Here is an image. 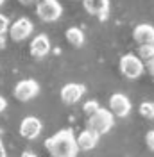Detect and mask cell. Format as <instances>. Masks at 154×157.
<instances>
[{"instance_id": "cell-1", "label": "cell", "mask_w": 154, "mask_h": 157, "mask_svg": "<svg viewBox=\"0 0 154 157\" xmlns=\"http://www.w3.org/2000/svg\"><path fill=\"white\" fill-rule=\"evenodd\" d=\"M45 147L52 157H77L79 152L75 136L70 128H63L52 137H48L45 141Z\"/></svg>"}, {"instance_id": "cell-2", "label": "cell", "mask_w": 154, "mask_h": 157, "mask_svg": "<svg viewBox=\"0 0 154 157\" xmlns=\"http://www.w3.org/2000/svg\"><path fill=\"white\" fill-rule=\"evenodd\" d=\"M113 127V114L107 109H99L93 116L88 118V128L93 130L95 134H106L109 132V128Z\"/></svg>"}, {"instance_id": "cell-3", "label": "cell", "mask_w": 154, "mask_h": 157, "mask_svg": "<svg viewBox=\"0 0 154 157\" xmlns=\"http://www.w3.org/2000/svg\"><path fill=\"white\" fill-rule=\"evenodd\" d=\"M144 70H145V66L138 56H133V54L122 56V59H120V71H122L124 77L135 80V78L142 77Z\"/></svg>"}, {"instance_id": "cell-4", "label": "cell", "mask_w": 154, "mask_h": 157, "mask_svg": "<svg viewBox=\"0 0 154 157\" xmlns=\"http://www.w3.org/2000/svg\"><path fill=\"white\" fill-rule=\"evenodd\" d=\"M61 13H63V7L58 0H45L38 4V9H36L38 18L43 21H56L61 18Z\"/></svg>"}, {"instance_id": "cell-5", "label": "cell", "mask_w": 154, "mask_h": 157, "mask_svg": "<svg viewBox=\"0 0 154 157\" xmlns=\"http://www.w3.org/2000/svg\"><path fill=\"white\" fill-rule=\"evenodd\" d=\"M39 93V84L32 78H25V80H20L18 84L14 86V97L20 102H27L32 100L34 97H38Z\"/></svg>"}, {"instance_id": "cell-6", "label": "cell", "mask_w": 154, "mask_h": 157, "mask_svg": "<svg viewBox=\"0 0 154 157\" xmlns=\"http://www.w3.org/2000/svg\"><path fill=\"white\" fill-rule=\"evenodd\" d=\"M32 21L29 18H18L13 25H9V36L14 41H23L32 34Z\"/></svg>"}, {"instance_id": "cell-7", "label": "cell", "mask_w": 154, "mask_h": 157, "mask_svg": "<svg viewBox=\"0 0 154 157\" xmlns=\"http://www.w3.org/2000/svg\"><path fill=\"white\" fill-rule=\"evenodd\" d=\"M109 113L113 116L125 118L131 113V102H129V98L125 97V95H122V93H115L113 97L109 98Z\"/></svg>"}, {"instance_id": "cell-8", "label": "cell", "mask_w": 154, "mask_h": 157, "mask_svg": "<svg viewBox=\"0 0 154 157\" xmlns=\"http://www.w3.org/2000/svg\"><path fill=\"white\" fill-rule=\"evenodd\" d=\"M20 134L27 139H36L41 134V121L34 116H27L20 123Z\"/></svg>"}, {"instance_id": "cell-9", "label": "cell", "mask_w": 154, "mask_h": 157, "mask_svg": "<svg viewBox=\"0 0 154 157\" xmlns=\"http://www.w3.org/2000/svg\"><path fill=\"white\" fill-rule=\"evenodd\" d=\"M83 95H84V86L83 84H75V82L67 84V86H63V89H61V100L65 104H68V105L77 104L83 98Z\"/></svg>"}, {"instance_id": "cell-10", "label": "cell", "mask_w": 154, "mask_h": 157, "mask_svg": "<svg viewBox=\"0 0 154 157\" xmlns=\"http://www.w3.org/2000/svg\"><path fill=\"white\" fill-rule=\"evenodd\" d=\"M133 38L140 47L142 45H154V27L149 23L136 25L135 30H133Z\"/></svg>"}, {"instance_id": "cell-11", "label": "cell", "mask_w": 154, "mask_h": 157, "mask_svg": "<svg viewBox=\"0 0 154 157\" xmlns=\"http://www.w3.org/2000/svg\"><path fill=\"white\" fill-rule=\"evenodd\" d=\"M84 2V9L93 14L99 16L100 20L107 18V9H109V0H83Z\"/></svg>"}, {"instance_id": "cell-12", "label": "cell", "mask_w": 154, "mask_h": 157, "mask_svg": "<svg viewBox=\"0 0 154 157\" xmlns=\"http://www.w3.org/2000/svg\"><path fill=\"white\" fill-rule=\"evenodd\" d=\"M48 52H50V39L45 34H39L30 41V54L34 57H45Z\"/></svg>"}, {"instance_id": "cell-13", "label": "cell", "mask_w": 154, "mask_h": 157, "mask_svg": "<svg viewBox=\"0 0 154 157\" xmlns=\"http://www.w3.org/2000/svg\"><path fill=\"white\" fill-rule=\"evenodd\" d=\"M75 141H77L79 150L88 152V150H93V148L97 147V143H99V134H95L93 130L86 128V130H83V132L75 137Z\"/></svg>"}, {"instance_id": "cell-14", "label": "cell", "mask_w": 154, "mask_h": 157, "mask_svg": "<svg viewBox=\"0 0 154 157\" xmlns=\"http://www.w3.org/2000/svg\"><path fill=\"white\" fill-rule=\"evenodd\" d=\"M65 36H67V41L72 45V47H83L84 45V32L79 29V27H70V29L65 32Z\"/></svg>"}, {"instance_id": "cell-15", "label": "cell", "mask_w": 154, "mask_h": 157, "mask_svg": "<svg viewBox=\"0 0 154 157\" xmlns=\"http://www.w3.org/2000/svg\"><path fill=\"white\" fill-rule=\"evenodd\" d=\"M140 114L144 118H149V120H154V104L152 102H144L140 104Z\"/></svg>"}, {"instance_id": "cell-16", "label": "cell", "mask_w": 154, "mask_h": 157, "mask_svg": "<svg viewBox=\"0 0 154 157\" xmlns=\"http://www.w3.org/2000/svg\"><path fill=\"white\" fill-rule=\"evenodd\" d=\"M138 54H140V59H144V61L152 59L154 57V45H142L138 48Z\"/></svg>"}, {"instance_id": "cell-17", "label": "cell", "mask_w": 154, "mask_h": 157, "mask_svg": "<svg viewBox=\"0 0 154 157\" xmlns=\"http://www.w3.org/2000/svg\"><path fill=\"white\" fill-rule=\"evenodd\" d=\"M99 109H100L99 102H95V100H88L86 104H84V107H83V111H84V114H88V116H93Z\"/></svg>"}, {"instance_id": "cell-18", "label": "cell", "mask_w": 154, "mask_h": 157, "mask_svg": "<svg viewBox=\"0 0 154 157\" xmlns=\"http://www.w3.org/2000/svg\"><path fill=\"white\" fill-rule=\"evenodd\" d=\"M6 30H9V20H7V16L0 14V36H4Z\"/></svg>"}, {"instance_id": "cell-19", "label": "cell", "mask_w": 154, "mask_h": 157, "mask_svg": "<svg viewBox=\"0 0 154 157\" xmlns=\"http://www.w3.org/2000/svg\"><path fill=\"white\" fill-rule=\"evenodd\" d=\"M145 143H147L149 150H152L154 152V130H149V132H147V136H145Z\"/></svg>"}, {"instance_id": "cell-20", "label": "cell", "mask_w": 154, "mask_h": 157, "mask_svg": "<svg viewBox=\"0 0 154 157\" xmlns=\"http://www.w3.org/2000/svg\"><path fill=\"white\" fill-rule=\"evenodd\" d=\"M144 66L147 68V71H149L151 75H154V57H152V59H149V61H145Z\"/></svg>"}, {"instance_id": "cell-21", "label": "cell", "mask_w": 154, "mask_h": 157, "mask_svg": "<svg viewBox=\"0 0 154 157\" xmlns=\"http://www.w3.org/2000/svg\"><path fill=\"white\" fill-rule=\"evenodd\" d=\"M6 107H7V100H6L4 97H0V113H2Z\"/></svg>"}, {"instance_id": "cell-22", "label": "cell", "mask_w": 154, "mask_h": 157, "mask_svg": "<svg viewBox=\"0 0 154 157\" xmlns=\"http://www.w3.org/2000/svg\"><path fill=\"white\" fill-rule=\"evenodd\" d=\"M7 155V152H6V147L2 145V141H0V157H6Z\"/></svg>"}, {"instance_id": "cell-23", "label": "cell", "mask_w": 154, "mask_h": 157, "mask_svg": "<svg viewBox=\"0 0 154 157\" xmlns=\"http://www.w3.org/2000/svg\"><path fill=\"white\" fill-rule=\"evenodd\" d=\"M22 157H38V155H36L34 152H23V154H22Z\"/></svg>"}, {"instance_id": "cell-24", "label": "cell", "mask_w": 154, "mask_h": 157, "mask_svg": "<svg viewBox=\"0 0 154 157\" xmlns=\"http://www.w3.org/2000/svg\"><path fill=\"white\" fill-rule=\"evenodd\" d=\"M20 4H23V6H30V4H34V0H18Z\"/></svg>"}, {"instance_id": "cell-25", "label": "cell", "mask_w": 154, "mask_h": 157, "mask_svg": "<svg viewBox=\"0 0 154 157\" xmlns=\"http://www.w3.org/2000/svg\"><path fill=\"white\" fill-rule=\"evenodd\" d=\"M4 47H6V39L0 36V48H4Z\"/></svg>"}, {"instance_id": "cell-26", "label": "cell", "mask_w": 154, "mask_h": 157, "mask_svg": "<svg viewBox=\"0 0 154 157\" xmlns=\"http://www.w3.org/2000/svg\"><path fill=\"white\" fill-rule=\"evenodd\" d=\"M34 2H38V4H41V2H45V0H34Z\"/></svg>"}, {"instance_id": "cell-27", "label": "cell", "mask_w": 154, "mask_h": 157, "mask_svg": "<svg viewBox=\"0 0 154 157\" xmlns=\"http://www.w3.org/2000/svg\"><path fill=\"white\" fill-rule=\"evenodd\" d=\"M4 2H6V0H0V6H2V4H4Z\"/></svg>"}]
</instances>
